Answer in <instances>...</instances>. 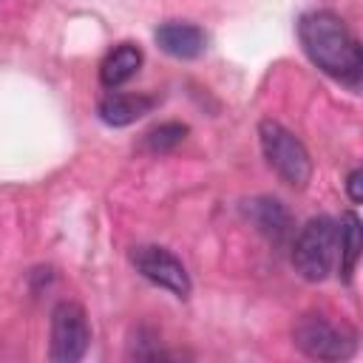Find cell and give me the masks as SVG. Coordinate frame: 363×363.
<instances>
[{
  "instance_id": "obj_1",
  "label": "cell",
  "mask_w": 363,
  "mask_h": 363,
  "mask_svg": "<svg viewBox=\"0 0 363 363\" xmlns=\"http://www.w3.org/2000/svg\"><path fill=\"white\" fill-rule=\"evenodd\" d=\"M298 40L312 65H318L323 74H329L337 82H346L349 88L360 85V43L335 11H306L298 20Z\"/></svg>"
},
{
  "instance_id": "obj_2",
  "label": "cell",
  "mask_w": 363,
  "mask_h": 363,
  "mask_svg": "<svg viewBox=\"0 0 363 363\" xmlns=\"http://www.w3.org/2000/svg\"><path fill=\"white\" fill-rule=\"evenodd\" d=\"M337 258V221L312 216L292 241V267L303 281H323Z\"/></svg>"
},
{
  "instance_id": "obj_3",
  "label": "cell",
  "mask_w": 363,
  "mask_h": 363,
  "mask_svg": "<svg viewBox=\"0 0 363 363\" xmlns=\"http://www.w3.org/2000/svg\"><path fill=\"white\" fill-rule=\"evenodd\" d=\"M258 139L267 164L281 176V182H286L295 190H303L312 179V159L303 142L275 119L258 122Z\"/></svg>"
},
{
  "instance_id": "obj_4",
  "label": "cell",
  "mask_w": 363,
  "mask_h": 363,
  "mask_svg": "<svg viewBox=\"0 0 363 363\" xmlns=\"http://www.w3.org/2000/svg\"><path fill=\"white\" fill-rule=\"evenodd\" d=\"M295 346L312 360H346L357 349V335L349 326H337L323 315H303L292 329Z\"/></svg>"
},
{
  "instance_id": "obj_5",
  "label": "cell",
  "mask_w": 363,
  "mask_h": 363,
  "mask_svg": "<svg viewBox=\"0 0 363 363\" xmlns=\"http://www.w3.org/2000/svg\"><path fill=\"white\" fill-rule=\"evenodd\" d=\"M91 346V323L77 301H60L51 309V349L54 363H77Z\"/></svg>"
},
{
  "instance_id": "obj_6",
  "label": "cell",
  "mask_w": 363,
  "mask_h": 363,
  "mask_svg": "<svg viewBox=\"0 0 363 363\" xmlns=\"http://www.w3.org/2000/svg\"><path fill=\"white\" fill-rule=\"evenodd\" d=\"M130 264L136 267V272L145 281L173 292L176 298L190 295V275H187L184 264L170 250H164L159 244H139L130 250Z\"/></svg>"
},
{
  "instance_id": "obj_7",
  "label": "cell",
  "mask_w": 363,
  "mask_h": 363,
  "mask_svg": "<svg viewBox=\"0 0 363 363\" xmlns=\"http://www.w3.org/2000/svg\"><path fill=\"white\" fill-rule=\"evenodd\" d=\"M244 218L272 244H284L292 233H295V221H292V213L286 210V204H281L278 199L272 196H258V199H250L244 201L241 207Z\"/></svg>"
},
{
  "instance_id": "obj_8",
  "label": "cell",
  "mask_w": 363,
  "mask_h": 363,
  "mask_svg": "<svg viewBox=\"0 0 363 363\" xmlns=\"http://www.w3.org/2000/svg\"><path fill=\"white\" fill-rule=\"evenodd\" d=\"M156 45L176 60H196L207 48V34L201 26L187 23V20H167L153 31Z\"/></svg>"
},
{
  "instance_id": "obj_9",
  "label": "cell",
  "mask_w": 363,
  "mask_h": 363,
  "mask_svg": "<svg viewBox=\"0 0 363 363\" xmlns=\"http://www.w3.org/2000/svg\"><path fill=\"white\" fill-rule=\"evenodd\" d=\"M156 108V99L147 96V94H119V91H108L99 105H96V113L105 125L111 128H125L136 119H142L145 113H150Z\"/></svg>"
},
{
  "instance_id": "obj_10",
  "label": "cell",
  "mask_w": 363,
  "mask_h": 363,
  "mask_svg": "<svg viewBox=\"0 0 363 363\" xmlns=\"http://www.w3.org/2000/svg\"><path fill=\"white\" fill-rule=\"evenodd\" d=\"M142 65V48L133 43H119L116 48H111L105 54V60L99 62V82L108 91H116L119 85H125L130 77H136Z\"/></svg>"
},
{
  "instance_id": "obj_11",
  "label": "cell",
  "mask_w": 363,
  "mask_h": 363,
  "mask_svg": "<svg viewBox=\"0 0 363 363\" xmlns=\"http://www.w3.org/2000/svg\"><path fill=\"white\" fill-rule=\"evenodd\" d=\"M337 255H340V278L349 284L360 261V218L352 210L343 213L337 224Z\"/></svg>"
},
{
  "instance_id": "obj_12",
  "label": "cell",
  "mask_w": 363,
  "mask_h": 363,
  "mask_svg": "<svg viewBox=\"0 0 363 363\" xmlns=\"http://www.w3.org/2000/svg\"><path fill=\"white\" fill-rule=\"evenodd\" d=\"M184 136H187L184 122H162L145 133V147L150 153H167V150L179 147L184 142Z\"/></svg>"
},
{
  "instance_id": "obj_13",
  "label": "cell",
  "mask_w": 363,
  "mask_h": 363,
  "mask_svg": "<svg viewBox=\"0 0 363 363\" xmlns=\"http://www.w3.org/2000/svg\"><path fill=\"white\" fill-rule=\"evenodd\" d=\"M360 179H363V173H360V167H354L349 176H346V190H349V199L357 204L360 199H363V190H360Z\"/></svg>"
}]
</instances>
